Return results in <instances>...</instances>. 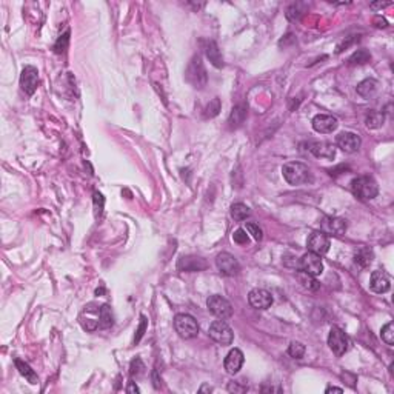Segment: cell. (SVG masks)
Returning <instances> with one entry per match:
<instances>
[{"label": "cell", "instance_id": "ac0fdd59", "mask_svg": "<svg viewBox=\"0 0 394 394\" xmlns=\"http://www.w3.org/2000/svg\"><path fill=\"white\" fill-rule=\"evenodd\" d=\"M244 365V353L239 349V348H234L231 349L227 357H225V362H224V366L227 369L228 374H236L239 373V369L242 368Z\"/></svg>", "mask_w": 394, "mask_h": 394}, {"label": "cell", "instance_id": "e575fe53", "mask_svg": "<svg viewBox=\"0 0 394 394\" xmlns=\"http://www.w3.org/2000/svg\"><path fill=\"white\" fill-rule=\"evenodd\" d=\"M68 42H70V31H67V33L57 40V43H56V47H54V51H56V53H63V51L67 50V47H68Z\"/></svg>", "mask_w": 394, "mask_h": 394}, {"label": "cell", "instance_id": "d6986e66", "mask_svg": "<svg viewBox=\"0 0 394 394\" xmlns=\"http://www.w3.org/2000/svg\"><path fill=\"white\" fill-rule=\"evenodd\" d=\"M308 149L316 156V157H323V159H334L336 156V148L331 143L326 142H311L308 145Z\"/></svg>", "mask_w": 394, "mask_h": 394}, {"label": "cell", "instance_id": "836d02e7", "mask_svg": "<svg viewBox=\"0 0 394 394\" xmlns=\"http://www.w3.org/2000/svg\"><path fill=\"white\" fill-rule=\"evenodd\" d=\"M247 231H248V234H251L256 240H262V237H264V233H262V230H260V227H259L257 224L248 222V224H247Z\"/></svg>", "mask_w": 394, "mask_h": 394}, {"label": "cell", "instance_id": "4fadbf2b", "mask_svg": "<svg viewBox=\"0 0 394 394\" xmlns=\"http://www.w3.org/2000/svg\"><path fill=\"white\" fill-rule=\"evenodd\" d=\"M336 143H337V146L342 149V151H345V152H357L359 151V148H360V145H362V140H360V137L357 136V134H354V133H340L337 137H336Z\"/></svg>", "mask_w": 394, "mask_h": 394}, {"label": "cell", "instance_id": "60d3db41", "mask_svg": "<svg viewBox=\"0 0 394 394\" xmlns=\"http://www.w3.org/2000/svg\"><path fill=\"white\" fill-rule=\"evenodd\" d=\"M388 5H389V4H373L371 8H373V10H376V8H385V7H388Z\"/></svg>", "mask_w": 394, "mask_h": 394}, {"label": "cell", "instance_id": "44dd1931", "mask_svg": "<svg viewBox=\"0 0 394 394\" xmlns=\"http://www.w3.org/2000/svg\"><path fill=\"white\" fill-rule=\"evenodd\" d=\"M247 111H248L247 105H236V106L233 108L231 114H230V119H228L230 126H231V128L240 126V125L245 122V119H247Z\"/></svg>", "mask_w": 394, "mask_h": 394}, {"label": "cell", "instance_id": "ba28073f", "mask_svg": "<svg viewBox=\"0 0 394 394\" xmlns=\"http://www.w3.org/2000/svg\"><path fill=\"white\" fill-rule=\"evenodd\" d=\"M320 231L328 237L330 236L340 237L346 233V221L340 217H333V216L323 217L320 222Z\"/></svg>", "mask_w": 394, "mask_h": 394}, {"label": "cell", "instance_id": "484cf974", "mask_svg": "<svg viewBox=\"0 0 394 394\" xmlns=\"http://www.w3.org/2000/svg\"><path fill=\"white\" fill-rule=\"evenodd\" d=\"M113 325V314H111V310L108 305H103L100 308V313H99V326L100 328H106Z\"/></svg>", "mask_w": 394, "mask_h": 394}, {"label": "cell", "instance_id": "7402d4cb", "mask_svg": "<svg viewBox=\"0 0 394 394\" xmlns=\"http://www.w3.org/2000/svg\"><path fill=\"white\" fill-rule=\"evenodd\" d=\"M373 262V251L366 247H362L356 251L354 254V264L360 268V270H365L371 265Z\"/></svg>", "mask_w": 394, "mask_h": 394}, {"label": "cell", "instance_id": "ab89813d", "mask_svg": "<svg viewBox=\"0 0 394 394\" xmlns=\"http://www.w3.org/2000/svg\"><path fill=\"white\" fill-rule=\"evenodd\" d=\"M374 22H379V24H380L379 28H385V27H386V20H385V19H379V17H377V19H374Z\"/></svg>", "mask_w": 394, "mask_h": 394}, {"label": "cell", "instance_id": "6da1fadb", "mask_svg": "<svg viewBox=\"0 0 394 394\" xmlns=\"http://www.w3.org/2000/svg\"><path fill=\"white\" fill-rule=\"evenodd\" d=\"M185 79L195 90H202L207 85L208 77H207V71H205L201 56H194L191 59V62L188 63V68L185 71Z\"/></svg>", "mask_w": 394, "mask_h": 394}, {"label": "cell", "instance_id": "8992f818", "mask_svg": "<svg viewBox=\"0 0 394 394\" xmlns=\"http://www.w3.org/2000/svg\"><path fill=\"white\" fill-rule=\"evenodd\" d=\"M207 307H208V310H210L216 317H219V319H222V320L230 319V317L233 316V307H231V303H230L225 297H222V296H217V294L210 296L208 300H207Z\"/></svg>", "mask_w": 394, "mask_h": 394}, {"label": "cell", "instance_id": "d6a6232c", "mask_svg": "<svg viewBox=\"0 0 394 394\" xmlns=\"http://www.w3.org/2000/svg\"><path fill=\"white\" fill-rule=\"evenodd\" d=\"M233 240L236 242V244H239V245H247L248 244V233H247V230H244V228H239V230H236L234 233H233Z\"/></svg>", "mask_w": 394, "mask_h": 394}, {"label": "cell", "instance_id": "5bb4252c", "mask_svg": "<svg viewBox=\"0 0 394 394\" xmlns=\"http://www.w3.org/2000/svg\"><path fill=\"white\" fill-rule=\"evenodd\" d=\"M248 302L256 310H267L273 305V296L267 290L256 288L248 294Z\"/></svg>", "mask_w": 394, "mask_h": 394}, {"label": "cell", "instance_id": "4dcf8cb0", "mask_svg": "<svg viewBox=\"0 0 394 394\" xmlns=\"http://www.w3.org/2000/svg\"><path fill=\"white\" fill-rule=\"evenodd\" d=\"M288 354L293 359H302L305 354V346L300 342H291L290 348H288Z\"/></svg>", "mask_w": 394, "mask_h": 394}, {"label": "cell", "instance_id": "9c48e42d", "mask_svg": "<svg viewBox=\"0 0 394 394\" xmlns=\"http://www.w3.org/2000/svg\"><path fill=\"white\" fill-rule=\"evenodd\" d=\"M307 247L310 250V253H314L317 256H325L330 250V237L326 234H323L322 231H314L307 242Z\"/></svg>", "mask_w": 394, "mask_h": 394}, {"label": "cell", "instance_id": "f35d334b", "mask_svg": "<svg viewBox=\"0 0 394 394\" xmlns=\"http://www.w3.org/2000/svg\"><path fill=\"white\" fill-rule=\"evenodd\" d=\"M126 391H128V392H139L140 389H139V386L136 385V382H129V385H128Z\"/></svg>", "mask_w": 394, "mask_h": 394}, {"label": "cell", "instance_id": "b9f144b4", "mask_svg": "<svg viewBox=\"0 0 394 394\" xmlns=\"http://www.w3.org/2000/svg\"><path fill=\"white\" fill-rule=\"evenodd\" d=\"M331 391H337V392H342V388H337V386H328L325 392H331Z\"/></svg>", "mask_w": 394, "mask_h": 394}, {"label": "cell", "instance_id": "52a82bcc", "mask_svg": "<svg viewBox=\"0 0 394 394\" xmlns=\"http://www.w3.org/2000/svg\"><path fill=\"white\" fill-rule=\"evenodd\" d=\"M328 345L336 356H343L349 348V339L340 328L333 326L328 334Z\"/></svg>", "mask_w": 394, "mask_h": 394}, {"label": "cell", "instance_id": "7c38bea8", "mask_svg": "<svg viewBox=\"0 0 394 394\" xmlns=\"http://www.w3.org/2000/svg\"><path fill=\"white\" fill-rule=\"evenodd\" d=\"M39 85V73L34 67H25L20 76V86L28 94L33 96Z\"/></svg>", "mask_w": 394, "mask_h": 394}, {"label": "cell", "instance_id": "603a6c76", "mask_svg": "<svg viewBox=\"0 0 394 394\" xmlns=\"http://www.w3.org/2000/svg\"><path fill=\"white\" fill-rule=\"evenodd\" d=\"M376 91H377V82L374 79H366L357 85V94L365 99H369L371 96H374Z\"/></svg>", "mask_w": 394, "mask_h": 394}, {"label": "cell", "instance_id": "e0dca14e", "mask_svg": "<svg viewBox=\"0 0 394 394\" xmlns=\"http://www.w3.org/2000/svg\"><path fill=\"white\" fill-rule=\"evenodd\" d=\"M369 287L374 293L377 294H383L386 293L389 288H391V279L389 276L382 271V270H376L371 273V277H369Z\"/></svg>", "mask_w": 394, "mask_h": 394}, {"label": "cell", "instance_id": "9a60e30c", "mask_svg": "<svg viewBox=\"0 0 394 394\" xmlns=\"http://www.w3.org/2000/svg\"><path fill=\"white\" fill-rule=\"evenodd\" d=\"M337 126H339L337 119L330 114H317L313 119V128H314V131H317L320 134H330V133L336 131Z\"/></svg>", "mask_w": 394, "mask_h": 394}, {"label": "cell", "instance_id": "8fae6325", "mask_svg": "<svg viewBox=\"0 0 394 394\" xmlns=\"http://www.w3.org/2000/svg\"><path fill=\"white\" fill-rule=\"evenodd\" d=\"M216 265L224 276H236L240 271L237 259L230 253H221L216 259Z\"/></svg>", "mask_w": 394, "mask_h": 394}, {"label": "cell", "instance_id": "2e32d148", "mask_svg": "<svg viewBox=\"0 0 394 394\" xmlns=\"http://www.w3.org/2000/svg\"><path fill=\"white\" fill-rule=\"evenodd\" d=\"M205 268H207V262L202 257H197V256H183L177 262L179 271L195 273V271H204Z\"/></svg>", "mask_w": 394, "mask_h": 394}, {"label": "cell", "instance_id": "74e56055", "mask_svg": "<svg viewBox=\"0 0 394 394\" xmlns=\"http://www.w3.org/2000/svg\"><path fill=\"white\" fill-rule=\"evenodd\" d=\"M94 205H96V216H100L103 211V197L100 192H94Z\"/></svg>", "mask_w": 394, "mask_h": 394}, {"label": "cell", "instance_id": "8d00e7d4", "mask_svg": "<svg viewBox=\"0 0 394 394\" xmlns=\"http://www.w3.org/2000/svg\"><path fill=\"white\" fill-rule=\"evenodd\" d=\"M143 369H145V366H143V363H142L140 359L133 360V363H131V371H129L131 376H139V374L143 373Z\"/></svg>", "mask_w": 394, "mask_h": 394}, {"label": "cell", "instance_id": "cb8c5ba5", "mask_svg": "<svg viewBox=\"0 0 394 394\" xmlns=\"http://www.w3.org/2000/svg\"><path fill=\"white\" fill-rule=\"evenodd\" d=\"M251 216V210L245 204H234L231 207V217L234 221H245Z\"/></svg>", "mask_w": 394, "mask_h": 394}, {"label": "cell", "instance_id": "1f68e13d", "mask_svg": "<svg viewBox=\"0 0 394 394\" xmlns=\"http://www.w3.org/2000/svg\"><path fill=\"white\" fill-rule=\"evenodd\" d=\"M219 111H221V100L216 97V99H213L211 102H210V105L207 106V110H205V117H216L217 114H219Z\"/></svg>", "mask_w": 394, "mask_h": 394}, {"label": "cell", "instance_id": "7a4b0ae2", "mask_svg": "<svg viewBox=\"0 0 394 394\" xmlns=\"http://www.w3.org/2000/svg\"><path fill=\"white\" fill-rule=\"evenodd\" d=\"M351 191L356 197L363 201H371L379 194L377 182L369 176H360L351 182Z\"/></svg>", "mask_w": 394, "mask_h": 394}, {"label": "cell", "instance_id": "f1b7e54d", "mask_svg": "<svg viewBox=\"0 0 394 394\" xmlns=\"http://www.w3.org/2000/svg\"><path fill=\"white\" fill-rule=\"evenodd\" d=\"M380 337H382V340H383L386 345H389V346L394 345V323H392V322L386 323V325L382 328Z\"/></svg>", "mask_w": 394, "mask_h": 394}, {"label": "cell", "instance_id": "ffe728a7", "mask_svg": "<svg viewBox=\"0 0 394 394\" xmlns=\"http://www.w3.org/2000/svg\"><path fill=\"white\" fill-rule=\"evenodd\" d=\"M205 54L210 59V62L216 67V68H222L224 67V57L222 53L217 47V43L214 40H208L205 43Z\"/></svg>", "mask_w": 394, "mask_h": 394}, {"label": "cell", "instance_id": "f546056e", "mask_svg": "<svg viewBox=\"0 0 394 394\" xmlns=\"http://www.w3.org/2000/svg\"><path fill=\"white\" fill-rule=\"evenodd\" d=\"M369 59H371V54H369L366 50H357V51L349 57V63H353V65H356V63L362 65V63L369 62Z\"/></svg>", "mask_w": 394, "mask_h": 394}, {"label": "cell", "instance_id": "d4e9b609", "mask_svg": "<svg viewBox=\"0 0 394 394\" xmlns=\"http://www.w3.org/2000/svg\"><path fill=\"white\" fill-rule=\"evenodd\" d=\"M16 366H17L19 373H20V374H22V376H24L30 383H33V385H34V383H37V380H39V379H37V374L30 368V365H28V363H25V362H22V360H19V359H17V360H16Z\"/></svg>", "mask_w": 394, "mask_h": 394}, {"label": "cell", "instance_id": "83f0119b", "mask_svg": "<svg viewBox=\"0 0 394 394\" xmlns=\"http://www.w3.org/2000/svg\"><path fill=\"white\" fill-rule=\"evenodd\" d=\"M383 120H385V116L377 113V111H373L366 116V126L368 128H380L383 125Z\"/></svg>", "mask_w": 394, "mask_h": 394}, {"label": "cell", "instance_id": "4316f807", "mask_svg": "<svg viewBox=\"0 0 394 394\" xmlns=\"http://www.w3.org/2000/svg\"><path fill=\"white\" fill-rule=\"evenodd\" d=\"M297 277H299L300 283H302L305 288H308V290H319V287H320V283L314 279V276H310V274H307V273H303V271H300Z\"/></svg>", "mask_w": 394, "mask_h": 394}, {"label": "cell", "instance_id": "d590c367", "mask_svg": "<svg viewBox=\"0 0 394 394\" xmlns=\"http://www.w3.org/2000/svg\"><path fill=\"white\" fill-rule=\"evenodd\" d=\"M146 325H148V320L145 316L140 317V325H139V330H137V334L134 337V343H139V340L142 339V336L145 334V330H146Z\"/></svg>", "mask_w": 394, "mask_h": 394}, {"label": "cell", "instance_id": "5b68a950", "mask_svg": "<svg viewBox=\"0 0 394 394\" xmlns=\"http://www.w3.org/2000/svg\"><path fill=\"white\" fill-rule=\"evenodd\" d=\"M208 334L210 337L221 343V345H231L233 340H234V333L233 330L228 326L227 322H224L222 319L221 320H214L211 325H210V330H208Z\"/></svg>", "mask_w": 394, "mask_h": 394}, {"label": "cell", "instance_id": "3957f363", "mask_svg": "<svg viewBox=\"0 0 394 394\" xmlns=\"http://www.w3.org/2000/svg\"><path fill=\"white\" fill-rule=\"evenodd\" d=\"M282 174L285 177V180L290 185H302L307 183L311 179V171L305 163L300 162H290L287 165H283L282 168Z\"/></svg>", "mask_w": 394, "mask_h": 394}, {"label": "cell", "instance_id": "30bf717a", "mask_svg": "<svg viewBox=\"0 0 394 394\" xmlns=\"http://www.w3.org/2000/svg\"><path fill=\"white\" fill-rule=\"evenodd\" d=\"M299 268L300 271L310 274V276H320L322 271H323V264H322V259L320 256L314 254V253H307L300 262H299Z\"/></svg>", "mask_w": 394, "mask_h": 394}, {"label": "cell", "instance_id": "277c9868", "mask_svg": "<svg viewBox=\"0 0 394 394\" xmlns=\"http://www.w3.org/2000/svg\"><path fill=\"white\" fill-rule=\"evenodd\" d=\"M174 328L182 339H194L199 334L197 320L189 314H177L174 317Z\"/></svg>", "mask_w": 394, "mask_h": 394}]
</instances>
